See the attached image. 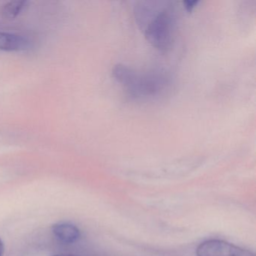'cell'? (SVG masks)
<instances>
[{"instance_id":"6da1fadb","label":"cell","mask_w":256,"mask_h":256,"mask_svg":"<svg viewBox=\"0 0 256 256\" xmlns=\"http://www.w3.org/2000/svg\"><path fill=\"white\" fill-rule=\"evenodd\" d=\"M136 23L150 44L161 52L172 49L174 40L176 14L169 2L144 1L136 4Z\"/></svg>"},{"instance_id":"7a4b0ae2","label":"cell","mask_w":256,"mask_h":256,"mask_svg":"<svg viewBox=\"0 0 256 256\" xmlns=\"http://www.w3.org/2000/svg\"><path fill=\"white\" fill-rule=\"evenodd\" d=\"M112 74L133 100H148L160 96L170 84L168 74L160 70L142 73L128 66L119 64L114 67Z\"/></svg>"},{"instance_id":"3957f363","label":"cell","mask_w":256,"mask_h":256,"mask_svg":"<svg viewBox=\"0 0 256 256\" xmlns=\"http://www.w3.org/2000/svg\"><path fill=\"white\" fill-rule=\"evenodd\" d=\"M197 256H256L251 251L222 240H208L196 248Z\"/></svg>"},{"instance_id":"277c9868","label":"cell","mask_w":256,"mask_h":256,"mask_svg":"<svg viewBox=\"0 0 256 256\" xmlns=\"http://www.w3.org/2000/svg\"><path fill=\"white\" fill-rule=\"evenodd\" d=\"M30 43L22 36L8 32H0V50L23 52L29 48Z\"/></svg>"},{"instance_id":"5b68a950","label":"cell","mask_w":256,"mask_h":256,"mask_svg":"<svg viewBox=\"0 0 256 256\" xmlns=\"http://www.w3.org/2000/svg\"><path fill=\"white\" fill-rule=\"evenodd\" d=\"M52 232L58 240L66 244H73L80 236L78 228L70 222L56 223L52 228Z\"/></svg>"},{"instance_id":"8992f818","label":"cell","mask_w":256,"mask_h":256,"mask_svg":"<svg viewBox=\"0 0 256 256\" xmlns=\"http://www.w3.org/2000/svg\"><path fill=\"white\" fill-rule=\"evenodd\" d=\"M26 1H11L2 6L1 12L6 18L14 19L28 7Z\"/></svg>"},{"instance_id":"52a82bcc","label":"cell","mask_w":256,"mask_h":256,"mask_svg":"<svg viewBox=\"0 0 256 256\" xmlns=\"http://www.w3.org/2000/svg\"><path fill=\"white\" fill-rule=\"evenodd\" d=\"M198 4L199 1H198V0H194V1H185V2H184V5L185 6L186 10V11L188 12H191L197 6Z\"/></svg>"},{"instance_id":"ba28073f","label":"cell","mask_w":256,"mask_h":256,"mask_svg":"<svg viewBox=\"0 0 256 256\" xmlns=\"http://www.w3.org/2000/svg\"><path fill=\"white\" fill-rule=\"evenodd\" d=\"M4 251H5V248H4V241L0 238V256H4Z\"/></svg>"},{"instance_id":"9c48e42d","label":"cell","mask_w":256,"mask_h":256,"mask_svg":"<svg viewBox=\"0 0 256 256\" xmlns=\"http://www.w3.org/2000/svg\"><path fill=\"white\" fill-rule=\"evenodd\" d=\"M74 256V254H56V256Z\"/></svg>"}]
</instances>
